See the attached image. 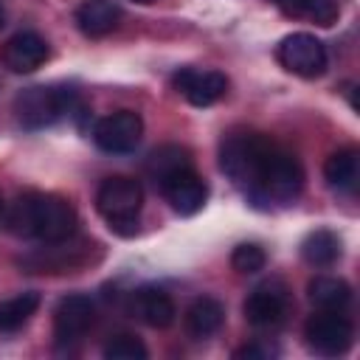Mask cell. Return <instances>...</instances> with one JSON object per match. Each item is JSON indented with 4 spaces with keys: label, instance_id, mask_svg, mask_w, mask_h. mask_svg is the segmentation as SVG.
<instances>
[{
    "label": "cell",
    "instance_id": "cell-1",
    "mask_svg": "<svg viewBox=\"0 0 360 360\" xmlns=\"http://www.w3.org/2000/svg\"><path fill=\"white\" fill-rule=\"evenodd\" d=\"M219 169L259 208L290 205L304 188L298 158L264 132H231L219 143Z\"/></svg>",
    "mask_w": 360,
    "mask_h": 360
},
{
    "label": "cell",
    "instance_id": "cell-2",
    "mask_svg": "<svg viewBox=\"0 0 360 360\" xmlns=\"http://www.w3.org/2000/svg\"><path fill=\"white\" fill-rule=\"evenodd\" d=\"M6 222L14 236L48 245V242L70 239L76 233L79 214L70 205V200H65L59 194L25 191L11 202Z\"/></svg>",
    "mask_w": 360,
    "mask_h": 360
},
{
    "label": "cell",
    "instance_id": "cell-3",
    "mask_svg": "<svg viewBox=\"0 0 360 360\" xmlns=\"http://www.w3.org/2000/svg\"><path fill=\"white\" fill-rule=\"evenodd\" d=\"M84 104L73 87L65 84H34L17 93L14 115L25 129H45L65 115H82Z\"/></svg>",
    "mask_w": 360,
    "mask_h": 360
},
{
    "label": "cell",
    "instance_id": "cell-4",
    "mask_svg": "<svg viewBox=\"0 0 360 360\" xmlns=\"http://www.w3.org/2000/svg\"><path fill=\"white\" fill-rule=\"evenodd\" d=\"M96 208L101 219L110 225V231L121 236H132L138 231V217L143 208V188L138 180L124 174L107 177L96 191Z\"/></svg>",
    "mask_w": 360,
    "mask_h": 360
},
{
    "label": "cell",
    "instance_id": "cell-5",
    "mask_svg": "<svg viewBox=\"0 0 360 360\" xmlns=\"http://www.w3.org/2000/svg\"><path fill=\"white\" fill-rule=\"evenodd\" d=\"M276 59L281 62L284 70H290L301 79H318V76H323V70L329 65V53H326L323 42L307 31H295V34L284 37L276 48Z\"/></svg>",
    "mask_w": 360,
    "mask_h": 360
},
{
    "label": "cell",
    "instance_id": "cell-6",
    "mask_svg": "<svg viewBox=\"0 0 360 360\" xmlns=\"http://www.w3.org/2000/svg\"><path fill=\"white\" fill-rule=\"evenodd\" d=\"M304 338L315 354L338 357V354L349 352V346L354 343V326L338 309H321L307 321Z\"/></svg>",
    "mask_w": 360,
    "mask_h": 360
},
{
    "label": "cell",
    "instance_id": "cell-7",
    "mask_svg": "<svg viewBox=\"0 0 360 360\" xmlns=\"http://www.w3.org/2000/svg\"><path fill=\"white\" fill-rule=\"evenodd\" d=\"M141 135H143V121L135 110H115L93 124V143L110 155L132 152Z\"/></svg>",
    "mask_w": 360,
    "mask_h": 360
},
{
    "label": "cell",
    "instance_id": "cell-8",
    "mask_svg": "<svg viewBox=\"0 0 360 360\" xmlns=\"http://www.w3.org/2000/svg\"><path fill=\"white\" fill-rule=\"evenodd\" d=\"M242 309H245V321L250 326H256V329L276 326L284 321V315L290 309V290L281 278H267L250 290Z\"/></svg>",
    "mask_w": 360,
    "mask_h": 360
},
{
    "label": "cell",
    "instance_id": "cell-9",
    "mask_svg": "<svg viewBox=\"0 0 360 360\" xmlns=\"http://www.w3.org/2000/svg\"><path fill=\"white\" fill-rule=\"evenodd\" d=\"M96 321V304L84 292L65 295L53 309V340L56 346L79 343Z\"/></svg>",
    "mask_w": 360,
    "mask_h": 360
},
{
    "label": "cell",
    "instance_id": "cell-10",
    "mask_svg": "<svg viewBox=\"0 0 360 360\" xmlns=\"http://www.w3.org/2000/svg\"><path fill=\"white\" fill-rule=\"evenodd\" d=\"M160 194L166 197V202L180 214V217H191L197 211H202L205 200H208V183L194 172V166H183L172 174H166L158 183Z\"/></svg>",
    "mask_w": 360,
    "mask_h": 360
},
{
    "label": "cell",
    "instance_id": "cell-11",
    "mask_svg": "<svg viewBox=\"0 0 360 360\" xmlns=\"http://www.w3.org/2000/svg\"><path fill=\"white\" fill-rule=\"evenodd\" d=\"M174 90L194 107H211L228 93V79L219 70H197V68H180L172 76Z\"/></svg>",
    "mask_w": 360,
    "mask_h": 360
},
{
    "label": "cell",
    "instance_id": "cell-12",
    "mask_svg": "<svg viewBox=\"0 0 360 360\" xmlns=\"http://www.w3.org/2000/svg\"><path fill=\"white\" fill-rule=\"evenodd\" d=\"M48 42L37 31H17L0 48V62L11 73H34L48 62Z\"/></svg>",
    "mask_w": 360,
    "mask_h": 360
},
{
    "label": "cell",
    "instance_id": "cell-13",
    "mask_svg": "<svg viewBox=\"0 0 360 360\" xmlns=\"http://www.w3.org/2000/svg\"><path fill=\"white\" fill-rule=\"evenodd\" d=\"M129 309H132V315H135L141 323H146V326H152V329H166V326H172V323H174V315H177V307H174L172 295H169L166 290H160V287H152V284L138 287V290L132 292Z\"/></svg>",
    "mask_w": 360,
    "mask_h": 360
},
{
    "label": "cell",
    "instance_id": "cell-14",
    "mask_svg": "<svg viewBox=\"0 0 360 360\" xmlns=\"http://www.w3.org/2000/svg\"><path fill=\"white\" fill-rule=\"evenodd\" d=\"M76 25L84 37H107L121 22V8L112 0H82L76 6Z\"/></svg>",
    "mask_w": 360,
    "mask_h": 360
},
{
    "label": "cell",
    "instance_id": "cell-15",
    "mask_svg": "<svg viewBox=\"0 0 360 360\" xmlns=\"http://www.w3.org/2000/svg\"><path fill=\"white\" fill-rule=\"evenodd\" d=\"M222 321H225V307L217 298H211V295H200V298H194L188 304L186 318H183V326H186V332L194 340H205L214 332H219Z\"/></svg>",
    "mask_w": 360,
    "mask_h": 360
},
{
    "label": "cell",
    "instance_id": "cell-16",
    "mask_svg": "<svg viewBox=\"0 0 360 360\" xmlns=\"http://www.w3.org/2000/svg\"><path fill=\"white\" fill-rule=\"evenodd\" d=\"M323 177L332 188L352 194L360 183V152L354 146H343V149L332 152L323 163Z\"/></svg>",
    "mask_w": 360,
    "mask_h": 360
},
{
    "label": "cell",
    "instance_id": "cell-17",
    "mask_svg": "<svg viewBox=\"0 0 360 360\" xmlns=\"http://www.w3.org/2000/svg\"><path fill=\"white\" fill-rule=\"evenodd\" d=\"M340 253H343V242L329 228H315L301 239V259L312 267H329L340 259Z\"/></svg>",
    "mask_w": 360,
    "mask_h": 360
},
{
    "label": "cell",
    "instance_id": "cell-18",
    "mask_svg": "<svg viewBox=\"0 0 360 360\" xmlns=\"http://www.w3.org/2000/svg\"><path fill=\"white\" fill-rule=\"evenodd\" d=\"M307 295L318 309H343L352 301V287L349 281L338 278V276H315L307 284Z\"/></svg>",
    "mask_w": 360,
    "mask_h": 360
},
{
    "label": "cell",
    "instance_id": "cell-19",
    "mask_svg": "<svg viewBox=\"0 0 360 360\" xmlns=\"http://www.w3.org/2000/svg\"><path fill=\"white\" fill-rule=\"evenodd\" d=\"M39 309V292H20L0 301V332H17Z\"/></svg>",
    "mask_w": 360,
    "mask_h": 360
},
{
    "label": "cell",
    "instance_id": "cell-20",
    "mask_svg": "<svg viewBox=\"0 0 360 360\" xmlns=\"http://www.w3.org/2000/svg\"><path fill=\"white\" fill-rule=\"evenodd\" d=\"M183 166H191V152H188L186 146H177V143H166V146L155 149V152L149 155V160H146V172H149V177L155 180V186H158L166 174L183 169Z\"/></svg>",
    "mask_w": 360,
    "mask_h": 360
},
{
    "label": "cell",
    "instance_id": "cell-21",
    "mask_svg": "<svg viewBox=\"0 0 360 360\" xmlns=\"http://www.w3.org/2000/svg\"><path fill=\"white\" fill-rule=\"evenodd\" d=\"M264 264H267V253L256 242H242L231 253V267L242 276H253V273L264 270Z\"/></svg>",
    "mask_w": 360,
    "mask_h": 360
},
{
    "label": "cell",
    "instance_id": "cell-22",
    "mask_svg": "<svg viewBox=\"0 0 360 360\" xmlns=\"http://www.w3.org/2000/svg\"><path fill=\"white\" fill-rule=\"evenodd\" d=\"M104 357H107V360H146L149 352H146V346H143L135 335L121 332V335H115V338L107 340Z\"/></svg>",
    "mask_w": 360,
    "mask_h": 360
},
{
    "label": "cell",
    "instance_id": "cell-23",
    "mask_svg": "<svg viewBox=\"0 0 360 360\" xmlns=\"http://www.w3.org/2000/svg\"><path fill=\"white\" fill-rule=\"evenodd\" d=\"M301 17L318 25H332L340 17V0H301Z\"/></svg>",
    "mask_w": 360,
    "mask_h": 360
},
{
    "label": "cell",
    "instance_id": "cell-24",
    "mask_svg": "<svg viewBox=\"0 0 360 360\" xmlns=\"http://www.w3.org/2000/svg\"><path fill=\"white\" fill-rule=\"evenodd\" d=\"M273 354L276 352L270 346H264V343H248V346H242V349L233 352V357H248V360H267Z\"/></svg>",
    "mask_w": 360,
    "mask_h": 360
},
{
    "label": "cell",
    "instance_id": "cell-25",
    "mask_svg": "<svg viewBox=\"0 0 360 360\" xmlns=\"http://www.w3.org/2000/svg\"><path fill=\"white\" fill-rule=\"evenodd\" d=\"M287 17H301V0H273Z\"/></svg>",
    "mask_w": 360,
    "mask_h": 360
},
{
    "label": "cell",
    "instance_id": "cell-26",
    "mask_svg": "<svg viewBox=\"0 0 360 360\" xmlns=\"http://www.w3.org/2000/svg\"><path fill=\"white\" fill-rule=\"evenodd\" d=\"M0 217H3V194H0Z\"/></svg>",
    "mask_w": 360,
    "mask_h": 360
},
{
    "label": "cell",
    "instance_id": "cell-27",
    "mask_svg": "<svg viewBox=\"0 0 360 360\" xmlns=\"http://www.w3.org/2000/svg\"><path fill=\"white\" fill-rule=\"evenodd\" d=\"M0 25H3V6H0Z\"/></svg>",
    "mask_w": 360,
    "mask_h": 360
},
{
    "label": "cell",
    "instance_id": "cell-28",
    "mask_svg": "<svg viewBox=\"0 0 360 360\" xmlns=\"http://www.w3.org/2000/svg\"><path fill=\"white\" fill-rule=\"evenodd\" d=\"M135 3H152V0H135Z\"/></svg>",
    "mask_w": 360,
    "mask_h": 360
}]
</instances>
